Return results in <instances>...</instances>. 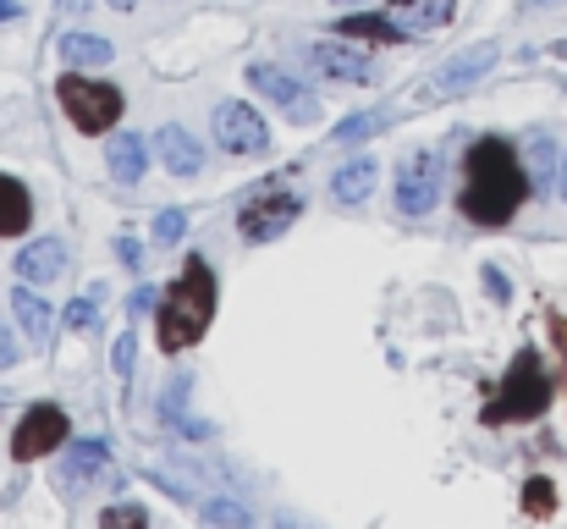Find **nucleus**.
Instances as JSON below:
<instances>
[{"label": "nucleus", "instance_id": "obj_35", "mask_svg": "<svg viewBox=\"0 0 567 529\" xmlns=\"http://www.w3.org/2000/svg\"><path fill=\"white\" fill-rule=\"evenodd\" d=\"M276 529H315V525H298V519H281Z\"/></svg>", "mask_w": 567, "mask_h": 529}, {"label": "nucleus", "instance_id": "obj_26", "mask_svg": "<svg viewBox=\"0 0 567 529\" xmlns=\"http://www.w3.org/2000/svg\"><path fill=\"white\" fill-rule=\"evenodd\" d=\"M183 232H188V215H183V210H161V221H155V243H166V248H172Z\"/></svg>", "mask_w": 567, "mask_h": 529}, {"label": "nucleus", "instance_id": "obj_17", "mask_svg": "<svg viewBox=\"0 0 567 529\" xmlns=\"http://www.w3.org/2000/svg\"><path fill=\"white\" fill-rule=\"evenodd\" d=\"M28 221H33V199H28V187H22L17 176L0 172V237H22Z\"/></svg>", "mask_w": 567, "mask_h": 529}, {"label": "nucleus", "instance_id": "obj_29", "mask_svg": "<svg viewBox=\"0 0 567 529\" xmlns=\"http://www.w3.org/2000/svg\"><path fill=\"white\" fill-rule=\"evenodd\" d=\"M11 364H17V337L0 326V369H11Z\"/></svg>", "mask_w": 567, "mask_h": 529}, {"label": "nucleus", "instance_id": "obj_19", "mask_svg": "<svg viewBox=\"0 0 567 529\" xmlns=\"http://www.w3.org/2000/svg\"><path fill=\"white\" fill-rule=\"evenodd\" d=\"M375 176H380V166L370 155H359V161H348L342 172L331 176V193H337L342 204H364V199L375 193Z\"/></svg>", "mask_w": 567, "mask_h": 529}, {"label": "nucleus", "instance_id": "obj_1", "mask_svg": "<svg viewBox=\"0 0 567 529\" xmlns=\"http://www.w3.org/2000/svg\"><path fill=\"white\" fill-rule=\"evenodd\" d=\"M529 199V172L518 166L507 139H480L463 161V215L474 226H507Z\"/></svg>", "mask_w": 567, "mask_h": 529}, {"label": "nucleus", "instance_id": "obj_28", "mask_svg": "<svg viewBox=\"0 0 567 529\" xmlns=\"http://www.w3.org/2000/svg\"><path fill=\"white\" fill-rule=\"evenodd\" d=\"M133 353H138V337H122V343H116V375L133 369Z\"/></svg>", "mask_w": 567, "mask_h": 529}, {"label": "nucleus", "instance_id": "obj_13", "mask_svg": "<svg viewBox=\"0 0 567 529\" xmlns=\"http://www.w3.org/2000/svg\"><path fill=\"white\" fill-rule=\"evenodd\" d=\"M385 17L402 33H430V28H446L457 17V0H385Z\"/></svg>", "mask_w": 567, "mask_h": 529}, {"label": "nucleus", "instance_id": "obj_37", "mask_svg": "<svg viewBox=\"0 0 567 529\" xmlns=\"http://www.w3.org/2000/svg\"><path fill=\"white\" fill-rule=\"evenodd\" d=\"M535 6H563V0H535Z\"/></svg>", "mask_w": 567, "mask_h": 529}, {"label": "nucleus", "instance_id": "obj_14", "mask_svg": "<svg viewBox=\"0 0 567 529\" xmlns=\"http://www.w3.org/2000/svg\"><path fill=\"white\" fill-rule=\"evenodd\" d=\"M66 271V248L55 243V237H39V243H28L22 254H17V276L33 287V282H55Z\"/></svg>", "mask_w": 567, "mask_h": 529}, {"label": "nucleus", "instance_id": "obj_33", "mask_svg": "<svg viewBox=\"0 0 567 529\" xmlns=\"http://www.w3.org/2000/svg\"><path fill=\"white\" fill-rule=\"evenodd\" d=\"M17 11H22V0H0V22H6V17H17Z\"/></svg>", "mask_w": 567, "mask_h": 529}, {"label": "nucleus", "instance_id": "obj_30", "mask_svg": "<svg viewBox=\"0 0 567 529\" xmlns=\"http://www.w3.org/2000/svg\"><path fill=\"white\" fill-rule=\"evenodd\" d=\"M529 508H535V513H546V508H551V491H546V480H535V486H529Z\"/></svg>", "mask_w": 567, "mask_h": 529}, {"label": "nucleus", "instance_id": "obj_18", "mask_svg": "<svg viewBox=\"0 0 567 529\" xmlns=\"http://www.w3.org/2000/svg\"><path fill=\"white\" fill-rule=\"evenodd\" d=\"M111 55H116V44H111V39H100V33H66V39H61V61H66L72 72L111 67Z\"/></svg>", "mask_w": 567, "mask_h": 529}, {"label": "nucleus", "instance_id": "obj_6", "mask_svg": "<svg viewBox=\"0 0 567 529\" xmlns=\"http://www.w3.org/2000/svg\"><path fill=\"white\" fill-rule=\"evenodd\" d=\"M66 441H72L66 414L50 408V403H39V408L22 414V425H17V436H11V452H17V464H33V458H44V452H55V447H66Z\"/></svg>", "mask_w": 567, "mask_h": 529}, {"label": "nucleus", "instance_id": "obj_10", "mask_svg": "<svg viewBox=\"0 0 567 529\" xmlns=\"http://www.w3.org/2000/svg\"><path fill=\"white\" fill-rule=\"evenodd\" d=\"M496 44H468V50H457L441 72H435V94H463V89H474L491 67H496Z\"/></svg>", "mask_w": 567, "mask_h": 529}, {"label": "nucleus", "instance_id": "obj_16", "mask_svg": "<svg viewBox=\"0 0 567 529\" xmlns=\"http://www.w3.org/2000/svg\"><path fill=\"white\" fill-rule=\"evenodd\" d=\"M105 161H111V176H116V182H138V176L150 172V144H144L138 133H116L111 150H105Z\"/></svg>", "mask_w": 567, "mask_h": 529}, {"label": "nucleus", "instance_id": "obj_2", "mask_svg": "<svg viewBox=\"0 0 567 529\" xmlns=\"http://www.w3.org/2000/svg\"><path fill=\"white\" fill-rule=\"evenodd\" d=\"M209 321H215V276H209L204 260H188L183 276L172 282V293L161 298V348H193L209 332Z\"/></svg>", "mask_w": 567, "mask_h": 529}, {"label": "nucleus", "instance_id": "obj_3", "mask_svg": "<svg viewBox=\"0 0 567 529\" xmlns=\"http://www.w3.org/2000/svg\"><path fill=\"white\" fill-rule=\"evenodd\" d=\"M546 403H551V380H546V369H540L535 348H524L518 358H513V369H507V380H502L496 403L485 408V425L535 419V414H546Z\"/></svg>", "mask_w": 567, "mask_h": 529}, {"label": "nucleus", "instance_id": "obj_22", "mask_svg": "<svg viewBox=\"0 0 567 529\" xmlns=\"http://www.w3.org/2000/svg\"><path fill=\"white\" fill-rule=\"evenodd\" d=\"M385 122H391V111H359V116H348L331 139H337V144H364V139H375Z\"/></svg>", "mask_w": 567, "mask_h": 529}, {"label": "nucleus", "instance_id": "obj_27", "mask_svg": "<svg viewBox=\"0 0 567 529\" xmlns=\"http://www.w3.org/2000/svg\"><path fill=\"white\" fill-rule=\"evenodd\" d=\"M66 326H72V332H89V326H100V309H94V298H78V304H66Z\"/></svg>", "mask_w": 567, "mask_h": 529}, {"label": "nucleus", "instance_id": "obj_11", "mask_svg": "<svg viewBox=\"0 0 567 529\" xmlns=\"http://www.w3.org/2000/svg\"><path fill=\"white\" fill-rule=\"evenodd\" d=\"M298 199L292 193H281V199H259V204H243V237H254V243H265V237H281L287 232V221H298Z\"/></svg>", "mask_w": 567, "mask_h": 529}, {"label": "nucleus", "instance_id": "obj_21", "mask_svg": "<svg viewBox=\"0 0 567 529\" xmlns=\"http://www.w3.org/2000/svg\"><path fill=\"white\" fill-rule=\"evenodd\" d=\"M342 39H375V44H402V28L385 17V11H359V17H342L337 22Z\"/></svg>", "mask_w": 567, "mask_h": 529}, {"label": "nucleus", "instance_id": "obj_31", "mask_svg": "<svg viewBox=\"0 0 567 529\" xmlns=\"http://www.w3.org/2000/svg\"><path fill=\"white\" fill-rule=\"evenodd\" d=\"M116 254H122V260H127V265H133V271H138V265H144V254H138V243H133V237H122V243H116Z\"/></svg>", "mask_w": 567, "mask_h": 529}, {"label": "nucleus", "instance_id": "obj_15", "mask_svg": "<svg viewBox=\"0 0 567 529\" xmlns=\"http://www.w3.org/2000/svg\"><path fill=\"white\" fill-rule=\"evenodd\" d=\"M161 161H166L172 176H198L204 150H198V139H193L188 128H161Z\"/></svg>", "mask_w": 567, "mask_h": 529}, {"label": "nucleus", "instance_id": "obj_8", "mask_svg": "<svg viewBox=\"0 0 567 529\" xmlns=\"http://www.w3.org/2000/svg\"><path fill=\"white\" fill-rule=\"evenodd\" d=\"M435 199H441V155H413L402 176H396V210L402 215H430L435 210Z\"/></svg>", "mask_w": 567, "mask_h": 529}, {"label": "nucleus", "instance_id": "obj_5", "mask_svg": "<svg viewBox=\"0 0 567 529\" xmlns=\"http://www.w3.org/2000/svg\"><path fill=\"white\" fill-rule=\"evenodd\" d=\"M248 83H254L281 116H292V122H315V116H320V100H315L292 72H281V67H270V61H254V67H248Z\"/></svg>", "mask_w": 567, "mask_h": 529}, {"label": "nucleus", "instance_id": "obj_38", "mask_svg": "<svg viewBox=\"0 0 567 529\" xmlns=\"http://www.w3.org/2000/svg\"><path fill=\"white\" fill-rule=\"evenodd\" d=\"M563 199H567V166H563Z\"/></svg>", "mask_w": 567, "mask_h": 529}, {"label": "nucleus", "instance_id": "obj_12", "mask_svg": "<svg viewBox=\"0 0 567 529\" xmlns=\"http://www.w3.org/2000/svg\"><path fill=\"white\" fill-rule=\"evenodd\" d=\"M61 480L72 491H83L94 480H111V447L105 441H72L66 447V464H61Z\"/></svg>", "mask_w": 567, "mask_h": 529}, {"label": "nucleus", "instance_id": "obj_34", "mask_svg": "<svg viewBox=\"0 0 567 529\" xmlns=\"http://www.w3.org/2000/svg\"><path fill=\"white\" fill-rule=\"evenodd\" d=\"M83 6H89V0H61V11H83Z\"/></svg>", "mask_w": 567, "mask_h": 529}, {"label": "nucleus", "instance_id": "obj_24", "mask_svg": "<svg viewBox=\"0 0 567 529\" xmlns=\"http://www.w3.org/2000/svg\"><path fill=\"white\" fill-rule=\"evenodd\" d=\"M100 529H150V513L138 502H116V508H105Z\"/></svg>", "mask_w": 567, "mask_h": 529}, {"label": "nucleus", "instance_id": "obj_23", "mask_svg": "<svg viewBox=\"0 0 567 529\" xmlns=\"http://www.w3.org/2000/svg\"><path fill=\"white\" fill-rule=\"evenodd\" d=\"M204 519L215 529H254L248 508H237V502H204Z\"/></svg>", "mask_w": 567, "mask_h": 529}, {"label": "nucleus", "instance_id": "obj_9", "mask_svg": "<svg viewBox=\"0 0 567 529\" xmlns=\"http://www.w3.org/2000/svg\"><path fill=\"white\" fill-rule=\"evenodd\" d=\"M303 55H309L315 72L342 78V83H370V78H375V61H370L359 44H309Z\"/></svg>", "mask_w": 567, "mask_h": 529}, {"label": "nucleus", "instance_id": "obj_4", "mask_svg": "<svg viewBox=\"0 0 567 529\" xmlns=\"http://www.w3.org/2000/svg\"><path fill=\"white\" fill-rule=\"evenodd\" d=\"M55 94H61V105H66L78 133H111L122 122V89L116 83H94L83 72H66L55 83Z\"/></svg>", "mask_w": 567, "mask_h": 529}, {"label": "nucleus", "instance_id": "obj_20", "mask_svg": "<svg viewBox=\"0 0 567 529\" xmlns=\"http://www.w3.org/2000/svg\"><path fill=\"white\" fill-rule=\"evenodd\" d=\"M11 309H17V326L28 332V343H39V348H44V343H50V304L22 282V287L11 293Z\"/></svg>", "mask_w": 567, "mask_h": 529}, {"label": "nucleus", "instance_id": "obj_25", "mask_svg": "<svg viewBox=\"0 0 567 529\" xmlns=\"http://www.w3.org/2000/svg\"><path fill=\"white\" fill-rule=\"evenodd\" d=\"M529 172H535V187H546V182H551V139H546V133L529 144Z\"/></svg>", "mask_w": 567, "mask_h": 529}, {"label": "nucleus", "instance_id": "obj_7", "mask_svg": "<svg viewBox=\"0 0 567 529\" xmlns=\"http://www.w3.org/2000/svg\"><path fill=\"white\" fill-rule=\"evenodd\" d=\"M215 144L226 155H259V150H270V128L243 100H220L215 105Z\"/></svg>", "mask_w": 567, "mask_h": 529}, {"label": "nucleus", "instance_id": "obj_32", "mask_svg": "<svg viewBox=\"0 0 567 529\" xmlns=\"http://www.w3.org/2000/svg\"><path fill=\"white\" fill-rule=\"evenodd\" d=\"M485 287H491L496 298H507V276H502V271H485Z\"/></svg>", "mask_w": 567, "mask_h": 529}, {"label": "nucleus", "instance_id": "obj_36", "mask_svg": "<svg viewBox=\"0 0 567 529\" xmlns=\"http://www.w3.org/2000/svg\"><path fill=\"white\" fill-rule=\"evenodd\" d=\"M111 6H116V11H133V6H138V0H111Z\"/></svg>", "mask_w": 567, "mask_h": 529}]
</instances>
